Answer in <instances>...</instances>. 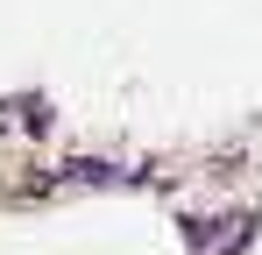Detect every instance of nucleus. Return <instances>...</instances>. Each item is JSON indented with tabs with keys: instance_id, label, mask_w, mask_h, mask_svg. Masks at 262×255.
Segmentation results:
<instances>
[{
	"instance_id": "nucleus-1",
	"label": "nucleus",
	"mask_w": 262,
	"mask_h": 255,
	"mask_svg": "<svg viewBox=\"0 0 262 255\" xmlns=\"http://www.w3.org/2000/svg\"><path fill=\"white\" fill-rule=\"evenodd\" d=\"M64 177H71V184H121L114 163H64Z\"/></svg>"
},
{
	"instance_id": "nucleus-2",
	"label": "nucleus",
	"mask_w": 262,
	"mask_h": 255,
	"mask_svg": "<svg viewBox=\"0 0 262 255\" xmlns=\"http://www.w3.org/2000/svg\"><path fill=\"white\" fill-rule=\"evenodd\" d=\"M21 128H29V135H43V128H50V107H43V99H36V107H21Z\"/></svg>"
}]
</instances>
